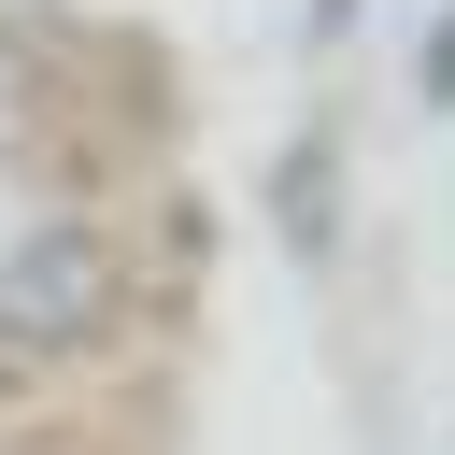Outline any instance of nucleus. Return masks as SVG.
I'll return each mask as SVG.
<instances>
[{"label":"nucleus","mask_w":455,"mask_h":455,"mask_svg":"<svg viewBox=\"0 0 455 455\" xmlns=\"http://www.w3.org/2000/svg\"><path fill=\"white\" fill-rule=\"evenodd\" d=\"M114 327V256L100 228H28L0 256V355H71Z\"/></svg>","instance_id":"f257e3e1"}]
</instances>
